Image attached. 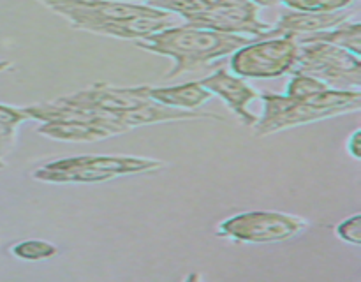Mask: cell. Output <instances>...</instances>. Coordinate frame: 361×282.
I'll return each instance as SVG.
<instances>
[{
    "mask_svg": "<svg viewBox=\"0 0 361 282\" xmlns=\"http://www.w3.org/2000/svg\"><path fill=\"white\" fill-rule=\"evenodd\" d=\"M71 23L76 30L106 37H148L164 28L180 25L182 18L175 13L155 9L143 4L113 2V0H35Z\"/></svg>",
    "mask_w": 361,
    "mask_h": 282,
    "instance_id": "6da1fadb",
    "label": "cell"
},
{
    "mask_svg": "<svg viewBox=\"0 0 361 282\" xmlns=\"http://www.w3.org/2000/svg\"><path fill=\"white\" fill-rule=\"evenodd\" d=\"M249 42L250 39L247 35L224 34V32L183 23L164 28L148 37L136 39L133 44L145 51L171 59L173 67L166 74L164 80H173L187 70L210 66L212 62L231 55Z\"/></svg>",
    "mask_w": 361,
    "mask_h": 282,
    "instance_id": "7a4b0ae2",
    "label": "cell"
},
{
    "mask_svg": "<svg viewBox=\"0 0 361 282\" xmlns=\"http://www.w3.org/2000/svg\"><path fill=\"white\" fill-rule=\"evenodd\" d=\"M166 168L164 161L136 155H73L34 168L32 178L48 183H99L118 176L147 175Z\"/></svg>",
    "mask_w": 361,
    "mask_h": 282,
    "instance_id": "3957f363",
    "label": "cell"
},
{
    "mask_svg": "<svg viewBox=\"0 0 361 282\" xmlns=\"http://www.w3.org/2000/svg\"><path fill=\"white\" fill-rule=\"evenodd\" d=\"M155 9L175 13L187 25L215 32L271 37L274 25L259 20V7L250 0H162Z\"/></svg>",
    "mask_w": 361,
    "mask_h": 282,
    "instance_id": "277c9868",
    "label": "cell"
},
{
    "mask_svg": "<svg viewBox=\"0 0 361 282\" xmlns=\"http://www.w3.org/2000/svg\"><path fill=\"white\" fill-rule=\"evenodd\" d=\"M289 74H307L324 81L330 87L360 90L361 59L341 46L328 42H302L298 44L295 63Z\"/></svg>",
    "mask_w": 361,
    "mask_h": 282,
    "instance_id": "5b68a950",
    "label": "cell"
},
{
    "mask_svg": "<svg viewBox=\"0 0 361 282\" xmlns=\"http://www.w3.org/2000/svg\"><path fill=\"white\" fill-rule=\"evenodd\" d=\"M309 228V221L293 214L254 210L231 215L217 224L215 235L235 243L286 242Z\"/></svg>",
    "mask_w": 361,
    "mask_h": 282,
    "instance_id": "8992f818",
    "label": "cell"
},
{
    "mask_svg": "<svg viewBox=\"0 0 361 282\" xmlns=\"http://www.w3.org/2000/svg\"><path fill=\"white\" fill-rule=\"evenodd\" d=\"M298 44L289 35L259 37L231 53L233 74L250 80H271L289 74L295 63Z\"/></svg>",
    "mask_w": 361,
    "mask_h": 282,
    "instance_id": "52a82bcc",
    "label": "cell"
},
{
    "mask_svg": "<svg viewBox=\"0 0 361 282\" xmlns=\"http://www.w3.org/2000/svg\"><path fill=\"white\" fill-rule=\"evenodd\" d=\"M150 101L145 95V85L140 87H115L109 83H94L74 94L62 95L51 102L63 108L76 109L88 116H118L120 113Z\"/></svg>",
    "mask_w": 361,
    "mask_h": 282,
    "instance_id": "ba28073f",
    "label": "cell"
},
{
    "mask_svg": "<svg viewBox=\"0 0 361 282\" xmlns=\"http://www.w3.org/2000/svg\"><path fill=\"white\" fill-rule=\"evenodd\" d=\"M259 99L263 101L264 109L263 115L252 125L256 137L270 136V134L281 133V130L291 129V127L305 125V123L319 122V120L335 116V113L330 109L314 106L305 99H293L284 94L279 95L271 94V92H264L259 95Z\"/></svg>",
    "mask_w": 361,
    "mask_h": 282,
    "instance_id": "9c48e42d",
    "label": "cell"
},
{
    "mask_svg": "<svg viewBox=\"0 0 361 282\" xmlns=\"http://www.w3.org/2000/svg\"><path fill=\"white\" fill-rule=\"evenodd\" d=\"M41 136L66 143H90L101 141L106 137L126 134L129 130L116 122L113 116H90V118H55L42 122L41 127L35 129Z\"/></svg>",
    "mask_w": 361,
    "mask_h": 282,
    "instance_id": "30bf717a",
    "label": "cell"
},
{
    "mask_svg": "<svg viewBox=\"0 0 361 282\" xmlns=\"http://www.w3.org/2000/svg\"><path fill=\"white\" fill-rule=\"evenodd\" d=\"M200 85L207 88L212 95H217L242 122V125L252 127L257 122L259 116L254 115L249 109V104L256 99H259L261 92L250 87L249 83L243 81V78L231 74L228 69L221 67L210 76L200 80Z\"/></svg>",
    "mask_w": 361,
    "mask_h": 282,
    "instance_id": "8fae6325",
    "label": "cell"
},
{
    "mask_svg": "<svg viewBox=\"0 0 361 282\" xmlns=\"http://www.w3.org/2000/svg\"><path fill=\"white\" fill-rule=\"evenodd\" d=\"M115 120L122 123L127 130L143 125H154V123L175 122V120H217V122H224V118L217 113L201 111V109L189 111V109L169 108V106L159 104L154 101H147L137 108L127 109V111L115 116Z\"/></svg>",
    "mask_w": 361,
    "mask_h": 282,
    "instance_id": "7c38bea8",
    "label": "cell"
},
{
    "mask_svg": "<svg viewBox=\"0 0 361 282\" xmlns=\"http://www.w3.org/2000/svg\"><path fill=\"white\" fill-rule=\"evenodd\" d=\"M349 11H335V13H300V11H291L288 14H282L281 20L274 25L271 37H281V35H307L314 32L330 30V28L338 27L341 23L349 20Z\"/></svg>",
    "mask_w": 361,
    "mask_h": 282,
    "instance_id": "4fadbf2b",
    "label": "cell"
},
{
    "mask_svg": "<svg viewBox=\"0 0 361 282\" xmlns=\"http://www.w3.org/2000/svg\"><path fill=\"white\" fill-rule=\"evenodd\" d=\"M145 95L150 101L159 104L169 106V108L178 109H200L207 104L214 95L200 85V81H189V83L175 85V87H154V85H145Z\"/></svg>",
    "mask_w": 361,
    "mask_h": 282,
    "instance_id": "5bb4252c",
    "label": "cell"
},
{
    "mask_svg": "<svg viewBox=\"0 0 361 282\" xmlns=\"http://www.w3.org/2000/svg\"><path fill=\"white\" fill-rule=\"evenodd\" d=\"M295 39L298 44L302 42H328V44L341 46L348 51L361 56V23L360 21H344L338 27L330 30L314 32L307 35H296Z\"/></svg>",
    "mask_w": 361,
    "mask_h": 282,
    "instance_id": "9a60e30c",
    "label": "cell"
},
{
    "mask_svg": "<svg viewBox=\"0 0 361 282\" xmlns=\"http://www.w3.org/2000/svg\"><path fill=\"white\" fill-rule=\"evenodd\" d=\"M9 252L14 257L23 261H42L49 259V257H55L59 254L53 243L46 242V240L39 238H28V240H20V242L13 243L9 247Z\"/></svg>",
    "mask_w": 361,
    "mask_h": 282,
    "instance_id": "2e32d148",
    "label": "cell"
},
{
    "mask_svg": "<svg viewBox=\"0 0 361 282\" xmlns=\"http://www.w3.org/2000/svg\"><path fill=\"white\" fill-rule=\"evenodd\" d=\"M355 2L356 0H282L281 4L300 13H335L349 9Z\"/></svg>",
    "mask_w": 361,
    "mask_h": 282,
    "instance_id": "e0dca14e",
    "label": "cell"
},
{
    "mask_svg": "<svg viewBox=\"0 0 361 282\" xmlns=\"http://www.w3.org/2000/svg\"><path fill=\"white\" fill-rule=\"evenodd\" d=\"M335 233L341 240L351 243V245H361V215L355 214L353 217L344 219L341 224L335 228Z\"/></svg>",
    "mask_w": 361,
    "mask_h": 282,
    "instance_id": "ac0fdd59",
    "label": "cell"
},
{
    "mask_svg": "<svg viewBox=\"0 0 361 282\" xmlns=\"http://www.w3.org/2000/svg\"><path fill=\"white\" fill-rule=\"evenodd\" d=\"M28 115L27 109L25 108H14V106H7V104H0V122L2 123H9V125L18 127L20 123L27 122Z\"/></svg>",
    "mask_w": 361,
    "mask_h": 282,
    "instance_id": "d6986e66",
    "label": "cell"
},
{
    "mask_svg": "<svg viewBox=\"0 0 361 282\" xmlns=\"http://www.w3.org/2000/svg\"><path fill=\"white\" fill-rule=\"evenodd\" d=\"M16 134L18 127L0 122V161H4V157L13 150L14 143H16Z\"/></svg>",
    "mask_w": 361,
    "mask_h": 282,
    "instance_id": "ffe728a7",
    "label": "cell"
},
{
    "mask_svg": "<svg viewBox=\"0 0 361 282\" xmlns=\"http://www.w3.org/2000/svg\"><path fill=\"white\" fill-rule=\"evenodd\" d=\"M348 152L353 159L360 161L361 159V130L356 129L348 140Z\"/></svg>",
    "mask_w": 361,
    "mask_h": 282,
    "instance_id": "44dd1931",
    "label": "cell"
},
{
    "mask_svg": "<svg viewBox=\"0 0 361 282\" xmlns=\"http://www.w3.org/2000/svg\"><path fill=\"white\" fill-rule=\"evenodd\" d=\"M113 2H129V4H143V6H150V7H155L159 2H162V0H113Z\"/></svg>",
    "mask_w": 361,
    "mask_h": 282,
    "instance_id": "7402d4cb",
    "label": "cell"
},
{
    "mask_svg": "<svg viewBox=\"0 0 361 282\" xmlns=\"http://www.w3.org/2000/svg\"><path fill=\"white\" fill-rule=\"evenodd\" d=\"M250 2L256 4L257 7H274V6H279L282 0H250Z\"/></svg>",
    "mask_w": 361,
    "mask_h": 282,
    "instance_id": "603a6c76",
    "label": "cell"
},
{
    "mask_svg": "<svg viewBox=\"0 0 361 282\" xmlns=\"http://www.w3.org/2000/svg\"><path fill=\"white\" fill-rule=\"evenodd\" d=\"M13 63L11 62H7V60H0V73H4V70H9V69H13Z\"/></svg>",
    "mask_w": 361,
    "mask_h": 282,
    "instance_id": "cb8c5ba5",
    "label": "cell"
},
{
    "mask_svg": "<svg viewBox=\"0 0 361 282\" xmlns=\"http://www.w3.org/2000/svg\"><path fill=\"white\" fill-rule=\"evenodd\" d=\"M6 168V161H0V169Z\"/></svg>",
    "mask_w": 361,
    "mask_h": 282,
    "instance_id": "d4e9b609",
    "label": "cell"
}]
</instances>
